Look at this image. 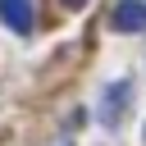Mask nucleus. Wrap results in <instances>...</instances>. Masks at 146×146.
I'll return each instance as SVG.
<instances>
[{"label": "nucleus", "mask_w": 146, "mask_h": 146, "mask_svg": "<svg viewBox=\"0 0 146 146\" xmlns=\"http://www.w3.org/2000/svg\"><path fill=\"white\" fill-rule=\"evenodd\" d=\"M110 23L119 32H146V0H119L114 14H110Z\"/></svg>", "instance_id": "nucleus-3"}, {"label": "nucleus", "mask_w": 146, "mask_h": 146, "mask_svg": "<svg viewBox=\"0 0 146 146\" xmlns=\"http://www.w3.org/2000/svg\"><path fill=\"white\" fill-rule=\"evenodd\" d=\"M128 100H132V82H114V87L100 96V123H105V128H114V123L123 119Z\"/></svg>", "instance_id": "nucleus-1"}, {"label": "nucleus", "mask_w": 146, "mask_h": 146, "mask_svg": "<svg viewBox=\"0 0 146 146\" xmlns=\"http://www.w3.org/2000/svg\"><path fill=\"white\" fill-rule=\"evenodd\" d=\"M0 23H5L9 32H18V36H27V32H32V23H36L32 0H0Z\"/></svg>", "instance_id": "nucleus-2"}, {"label": "nucleus", "mask_w": 146, "mask_h": 146, "mask_svg": "<svg viewBox=\"0 0 146 146\" xmlns=\"http://www.w3.org/2000/svg\"><path fill=\"white\" fill-rule=\"evenodd\" d=\"M64 5H68V9H78V5H82V0H64Z\"/></svg>", "instance_id": "nucleus-4"}]
</instances>
